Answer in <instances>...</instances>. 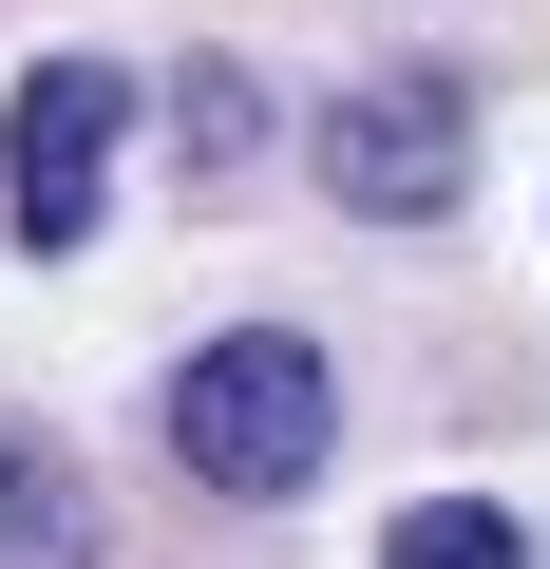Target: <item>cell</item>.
<instances>
[{"label": "cell", "instance_id": "1", "mask_svg": "<svg viewBox=\"0 0 550 569\" xmlns=\"http://www.w3.org/2000/svg\"><path fill=\"white\" fill-rule=\"evenodd\" d=\"M323 437H342V399H323V342H286V323H228L171 361V456L209 493H304Z\"/></svg>", "mask_w": 550, "mask_h": 569}, {"label": "cell", "instance_id": "2", "mask_svg": "<svg viewBox=\"0 0 550 569\" xmlns=\"http://www.w3.org/2000/svg\"><path fill=\"white\" fill-rule=\"evenodd\" d=\"M304 171H323V209H361V228H418V209L474 171V96H456L437 58H380V77H342V96H323Z\"/></svg>", "mask_w": 550, "mask_h": 569}, {"label": "cell", "instance_id": "3", "mask_svg": "<svg viewBox=\"0 0 550 569\" xmlns=\"http://www.w3.org/2000/svg\"><path fill=\"white\" fill-rule=\"evenodd\" d=\"M114 133H133V58H39L20 77V133H0V228L77 247L96 190H114Z\"/></svg>", "mask_w": 550, "mask_h": 569}, {"label": "cell", "instance_id": "4", "mask_svg": "<svg viewBox=\"0 0 550 569\" xmlns=\"http://www.w3.org/2000/svg\"><path fill=\"white\" fill-rule=\"evenodd\" d=\"M0 569H96V531H77V475H58L39 437H0Z\"/></svg>", "mask_w": 550, "mask_h": 569}, {"label": "cell", "instance_id": "5", "mask_svg": "<svg viewBox=\"0 0 550 569\" xmlns=\"http://www.w3.org/2000/svg\"><path fill=\"white\" fill-rule=\"evenodd\" d=\"M380 569H512V512L437 493V512H399V531H380Z\"/></svg>", "mask_w": 550, "mask_h": 569}]
</instances>
